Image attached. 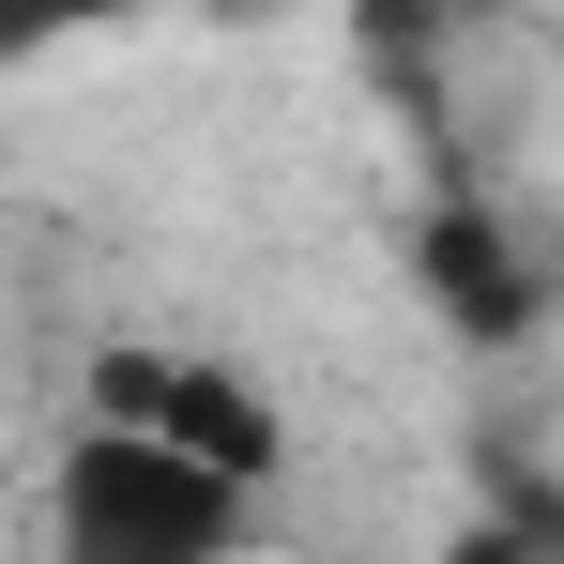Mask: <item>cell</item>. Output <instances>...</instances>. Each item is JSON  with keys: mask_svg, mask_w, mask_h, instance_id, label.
I'll list each match as a JSON object with an SVG mask.
<instances>
[{"mask_svg": "<svg viewBox=\"0 0 564 564\" xmlns=\"http://www.w3.org/2000/svg\"><path fill=\"white\" fill-rule=\"evenodd\" d=\"M214 15H275V0H214Z\"/></svg>", "mask_w": 564, "mask_h": 564, "instance_id": "8992f818", "label": "cell"}, {"mask_svg": "<svg viewBox=\"0 0 564 564\" xmlns=\"http://www.w3.org/2000/svg\"><path fill=\"white\" fill-rule=\"evenodd\" d=\"M351 15H367V31H397V46H412V31H458L473 0H351Z\"/></svg>", "mask_w": 564, "mask_h": 564, "instance_id": "5b68a950", "label": "cell"}, {"mask_svg": "<svg viewBox=\"0 0 564 564\" xmlns=\"http://www.w3.org/2000/svg\"><path fill=\"white\" fill-rule=\"evenodd\" d=\"M122 15H153V0H0V46H15V62H46V46H77V31H122Z\"/></svg>", "mask_w": 564, "mask_h": 564, "instance_id": "277c9868", "label": "cell"}, {"mask_svg": "<svg viewBox=\"0 0 564 564\" xmlns=\"http://www.w3.org/2000/svg\"><path fill=\"white\" fill-rule=\"evenodd\" d=\"M245 473L184 458V443H153V427H122L93 412L62 473H46V564H229L245 550Z\"/></svg>", "mask_w": 564, "mask_h": 564, "instance_id": "6da1fadb", "label": "cell"}, {"mask_svg": "<svg viewBox=\"0 0 564 564\" xmlns=\"http://www.w3.org/2000/svg\"><path fill=\"white\" fill-rule=\"evenodd\" d=\"M427 290H443L458 336H534V275L488 214H427Z\"/></svg>", "mask_w": 564, "mask_h": 564, "instance_id": "3957f363", "label": "cell"}, {"mask_svg": "<svg viewBox=\"0 0 564 564\" xmlns=\"http://www.w3.org/2000/svg\"><path fill=\"white\" fill-rule=\"evenodd\" d=\"M93 412H122V427H153V443H184V458H214V473H275V397L245 367H214V351H107L93 367Z\"/></svg>", "mask_w": 564, "mask_h": 564, "instance_id": "7a4b0ae2", "label": "cell"}]
</instances>
